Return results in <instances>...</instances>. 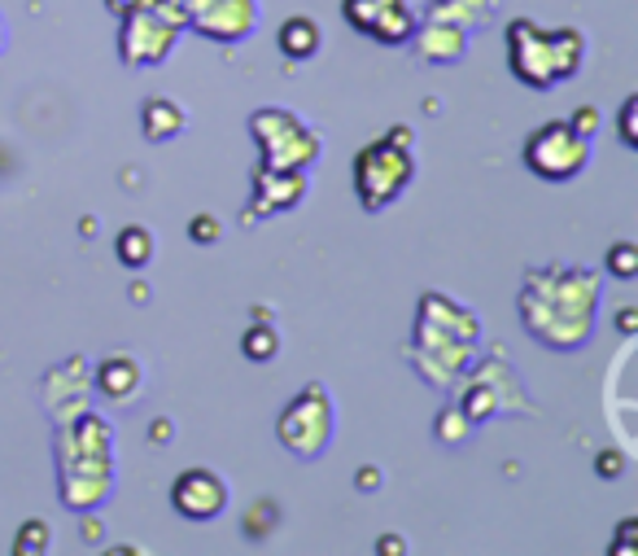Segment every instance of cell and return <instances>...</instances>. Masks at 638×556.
<instances>
[{"label":"cell","mask_w":638,"mask_h":556,"mask_svg":"<svg viewBox=\"0 0 638 556\" xmlns=\"http://www.w3.org/2000/svg\"><path fill=\"white\" fill-rule=\"evenodd\" d=\"M521 320L529 338L556 351L586 347L595 329V272H578L565 263L529 272L521 290Z\"/></svg>","instance_id":"6da1fadb"},{"label":"cell","mask_w":638,"mask_h":556,"mask_svg":"<svg viewBox=\"0 0 638 556\" xmlns=\"http://www.w3.org/2000/svg\"><path fill=\"white\" fill-rule=\"evenodd\" d=\"M57 469H61V500L70 513L96 509L114 487V443L110 425L92 412H79L57 439Z\"/></svg>","instance_id":"7a4b0ae2"},{"label":"cell","mask_w":638,"mask_h":556,"mask_svg":"<svg viewBox=\"0 0 638 556\" xmlns=\"http://www.w3.org/2000/svg\"><path fill=\"white\" fill-rule=\"evenodd\" d=\"M415 162H411V145H398L389 136L363 145L354 154V193L363 211H385L389 202L402 197V189L411 184Z\"/></svg>","instance_id":"3957f363"},{"label":"cell","mask_w":638,"mask_h":556,"mask_svg":"<svg viewBox=\"0 0 638 556\" xmlns=\"http://www.w3.org/2000/svg\"><path fill=\"white\" fill-rule=\"evenodd\" d=\"M250 136L259 140L263 149V167H298L307 171L319 158V136L289 110L281 105H263L250 114Z\"/></svg>","instance_id":"277c9868"},{"label":"cell","mask_w":638,"mask_h":556,"mask_svg":"<svg viewBox=\"0 0 638 556\" xmlns=\"http://www.w3.org/2000/svg\"><path fill=\"white\" fill-rule=\"evenodd\" d=\"M591 162V140L582 132H573L569 118H547L529 140H525V167L538 175V180H573L582 175Z\"/></svg>","instance_id":"5b68a950"},{"label":"cell","mask_w":638,"mask_h":556,"mask_svg":"<svg viewBox=\"0 0 638 556\" xmlns=\"http://www.w3.org/2000/svg\"><path fill=\"white\" fill-rule=\"evenodd\" d=\"M276 439L285 452H294L298 461H316L332 443V404L323 386H307L276 421Z\"/></svg>","instance_id":"8992f818"},{"label":"cell","mask_w":638,"mask_h":556,"mask_svg":"<svg viewBox=\"0 0 638 556\" xmlns=\"http://www.w3.org/2000/svg\"><path fill=\"white\" fill-rule=\"evenodd\" d=\"M180 31H184V26H175V22L158 9V0H153V4H140V9L123 13L118 53H123L127 66H158V61L171 53V44H175Z\"/></svg>","instance_id":"52a82bcc"},{"label":"cell","mask_w":638,"mask_h":556,"mask_svg":"<svg viewBox=\"0 0 638 556\" xmlns=\"http://www.w3.org/2000/svg\"><path fill=\"white\" fill-rule=\"evenodd\" d=\"M508 53H512V75L538 92L556 88V61H551V44H547V31L534 26L529 18H512L508 22Z\"/></svg>","instance_id":"ba28073f"},{"label":"cell","mask_w":638,"mask_h":556,"mask_svg":"<svg viewBox=\"0 0 638 556\" xmlns=\"http://www.w3.org/2000/svg\"><path fill=\"white\" fill-rule=\"evenodd\" d=\"M189 26H197L206 39L237 44L259 26L254 0H189Z\"/></svg>","instance_id":"9c48e42d"},{"label":"cell","mask_w":638,"mask_h":556,"mask_svg":"<svg viewBox=\"0 0 638 556\" xmlns=\"http://www.w3.org/2000/svg\"><path fill=\"white\" fill-rule=\"evenodd\" d=\"M171 509L189 522H215L228 509V483L210 469H189L171 487Z\"/></svg>","instance_id":"30bf717a"},{"label":"cell","mask_w":638,"mask_h":556,"mask_svg":"<svg viewBox=\"0 0 638 556\" xmlns=\"http://www.w3.org/2000/svg\"><path fill=\"white\" fill-rule=\"evenodd\" d=\"M307 193V175L298 167H259L254 175V202L246 211V219H263L276 211H294Z\"/></svg>","instance_id":"8fae6325"},{"label":"cell","mask_w":638,"mask_h":556,"mask_svg":"<svg viewBox=\"0 0 638 556\" xmlns=\"http://www.w3.org/2000/svg\"><path fill=\"white\" fill-rule=\"evenodd\" d=\"M140 382H145V373H140V364H136L132 355H105V360L96 364V390H101L110 404L136 399Z\"/></svg>","instance_id":"7c38bea8"},{"label":"cell","mask_w":638,"mask_h":556,"mask_svg":"<svg viewBox=\"0 0 638 556\" xmlns=\"http://www.w3.org/2000/svg\"><path fill=\"white\" fill-rule=\"evenodd\" d=\"M468 53V35L455 22H429L420 31V57L429 61H459Z\"/></svg>","instance_id":"4fadbf2b"},{"label":"cell","mask_w":638,"mask_h":556,"mask_svg":"<svg viewBox=\"0 0 638 556\" xmlns=\"http://www.w3.org/2000/svg\"><path fill=\"white\" fill-rule=\"evenodd\" d=\"M184 123H189L184 110L175 101H167V97H149L140 105V132H145V140H171V136L184 132Z\"/></svg>","instance_id":"5bb4252c"},{"label":"cell","mask_w":638,"mask_h":556,"mask_svg":"<svg viewBox=\"0 0 638 556\" xmlns=\"http://www.w3.org/2000/svg\"><path fill=\"white\" fill-rule=\"evenodd\" d=\"M547 44H551V61H556V79H573L582 70V57H586V39L578 26H556L547 31Z\"/></svg>","instance_id":"9a60e30c"},{"label":"cell","mask_w":638,"mask_h":556,"mask_svg":"<svg viewBox=\"0 0 638 556\" xmlns=\"http://www.w3.org/2000/svg\"><path fill=\"white\" fill-rule=\"evenodd\" d=\"M319 22L316 18H307V13H294L285 26H281V48H285V57H294V61H307V57H316L319 53Z\"/></svg>","instance_id":"2e32d148"},{"label":"cell","mask_w":638,"mask_h":556,"mask_svg":"<svg viewBox=\"0 0 638 556\" xmlns=\"http://www.w3.org/2000/svg\"><path fill=\"white\" fill-rule=\"evenodd\" d=\"M114 254H118V263H123V268L140 272V268L153 259V232H149V228H140V224H127V228L114 237Z\"/></svg>","instance_id":"e0dca14e"},{"label":"cell","mask_w":638,"mask_h":556,"mask_svg":"<svg viewBox=\"0 0 638 556\" xmlns=\"http://www.w3.org/2000/svg\"><path fill=\"white\" fill-rule=\"evenodd\" d=\"M398 4H407V0H341V13H345V22H350L354 31L372 35V31L380 26V18H385L389 9H398Z\"/></svg>","instance_id":"ac0fdd59"},{"label":"cell","mask_w":638,"mask_h":556,"mask_svg":"<svg viewBox=\"0 0 638 556\" xmlns=\"http://www.w3.org/2000/svg\"><path fill=\"white\" fill-rule=\"evenodd\" d=\"M276 351H281V333L272 329V325H250L246 329V338H241V355L246 360H254V364H267V360H276Z\"/></svg>","instance_id":"d6986e66"},{"label":"cell","mask_w":638,"mask_h":556,"mask_svg":"<svg viewBox=\"0 0 638 556\" xmlns=\"http://www.w3.org/2000/svg\"><path fill=\"white\" fill-rule=\"evenodd\" d=\"M48 548H53V531H48V522L31 518V522L18 526V535H13V556H44Z\"/></svg>","instance_id":"ffe728a7"},{"label":"cell","mask_w":638,"mask_h":556,"mask_svg":"<svg viewBox=\"0 0 638 556\" xmlns=\"http://www.w3.org/2000/svg\"><path fill=\"white\" fill-rule=\"evenodd\" d=\"M604 268H608L617 281H635V276H638V246H635V241H617V246L608 250Z\"/></svg>","instance_id":"44dd1931"},{"label":"cell","mask_w":638,"mask_h":556,"mask_svg":"<svg viewBox=\"0 0 638 556\" xmlns=\"http://www.w3.org/2000/svg\"><path fill=\"white\" fill-rule=\"evenodd\" d=\"M189 237H193L197 246H215V241L224 237V224H219L215 215H193V224H189Z\"/></svg>","instance_id":"7402d4cb"},{"label":"cell","mask_w":638,"mask_h":556,"mask_svg":"<svg viewBox=\"0 0 638 556\" xmlns=\"http://www.w3.org/2000/svg\"><path fill=\"white\" fill-rule=\"evenodd\" d=\"M622 145L626 149H638V97H626L622 101Z\"/></svg>","instance_id":"603a6c76"},{"label":"cell","mask_w":638,"mask_h":556,"mask_svg":"<svg viewBox=\"0 0 638 556\" xmlns=\"http://www.w3.org/2000/svg\"><path fill=\"white\" fill-rule=\"evenodd\" d=\"M569 123H573V132H582V136L591 140L595 127H600V110H595V105H578V110L569 114Z\"/></svg>","instance_id":"cb8c5ba5"},{"label":"cell","mask_w":638,"mask_h":556,"mask_svg":"<svg viewBox=\"0 0 638 556\" xmlns=\"http://www.w3.org/2000/svg\"><path fill=\"white\" fill-rule=\"evenodd\" d=\"M595 469H600V478H622V469H626V456H622L617 447H608V452H600Z\"/></svg>","instance_id":"d4e9b609"},{"label":"cell","mask_w":638,"mask_h":556,"mask_svg":"<svg viewBox=\"0 0 638 556\" xmlns=\"http://www.w3.org/2000/svg\"><path fill=\"white\" fill-rule=\"evenodd\" d=\"M635 535H638V518H626V522H622V531H617L613 556H630V553H635Z\"/></svg>","instance_id":"484cf974"},{"label":"cell","mask_w":638,"mask_h":556,"mask_svg":"<svg viewBox=\"0 0 638 556\" xmlns=\"http://www.w3.org/2000/svg\"><path fill=\"white\" fill-rule=\"evenodd\" d=\"M376 553L380 556H402L407 553V544H402V535H380V540H376Z\"/></svg>","instance_id":"4316f807"},{"label":"cell","mask_w":638,"mask_h":556,"mask_svg":"<svg viewBox=\"0 0 638 556\" xmlns=\"http://www.w3.org/2000/svg\"><path fill=\"white\" fill-rule=\"evenodd\" d=\"M635 329H638V311L635 307H622V311H617V333H626V338H630Z\"/></svg>","instance_id":"83f0119b"},{"label":"cell","mask_w":638,"mask_h":556,"mask_svg":"<svg viewBox=\"0 0 638 556\" xmlns=\"http://www.w3.org/2000/svg\"><path fill=\"white\" fill-rule=\"evenodd\" d=\"M354 483H358L363 491H376V487H380V469H372V465H367V469H358V478H354Z\"/></svg>","instance_id":"f1b7e54d"},{"label":"cell","mask_w":638,"mask_h":556,"mask_svg":"<svg viewBox=\"0 0 638 556\" xmlns=\"http://www.w3.org/2000/svg\"><path fill=\"white\" fill-rule=\"evenodd\" d=\"M105 4H110V9H114V13L123 18V13H132V9H140V4H153V0H105Z\"/></svg>","instance_id":"f546056e"},{"label":"cell","mask_w":638,"mask_h":556,"mask_svg":"<svg viewBox=\"0 0 638 556\" xmlns=\"http://www.w3.org/2000/svg\"><path fill=\"white\" fill-rule=\"evenodd\" d=\"M153 434H158L153 443H171V425H167V421H158V425H153Z\"/></svg>","instance_id":"4dcf8cb0"},{"label":"cell","mask_w":638,"mask_h":556,"mask_svg":"<svg viewBox=\"0 0 638 556\" xmlns=\"http://www.w3.org/2000/svg\"><path fill=\"white\" fill-rule=\"evenodd\" d=\"M0 44H4V31H0Z\"/></svg>","instance_id":"1f68e13d"}]
</instances>
